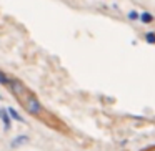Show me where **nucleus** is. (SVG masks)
Here are the masks:
<instances>
[{"mask_svg": "<svg viewBox=\"0 0 155 151\" xmlns=\"http://www.w3.org/2000/svg\"><path fill=\"white\" fill-rule=\"evenodd\" d=\"M5 87L12 91V95L17 98L20 105H22V101L25 100V96L30 93V91L27 90V87H25L20 80H17V78H8V81H7V85H5Z\"/></svg>", "mask_w": 155, "mask_h": 151, "instance_id": "f257e3e1", "label": "nucleus"}, {"mask_svg": "<svg viewBox=\"0 0 155 151\" xmlns=\"http://www.w3.org/2000/svg\"><path fill=\"white\" fill-rule=\"evenodd\" d=\"M22 106H24L25 111H27L28 115H32V116H40V115H42V110H44V106L40 105L38 98L35 96L32 91L27 95V96H25V100L22 101Z\"/></svg>", "mask_w": 155, "mask_h": 151, "instance_id": "f03ea898", "label": "nucleus"}, {"mask_svg": "<svg viewBox=\"0 0 155 151\" xmlns=\"http://www.w3.org/2000/svg\"><path fill=\"white\" fill-rule=\"evenodd\" d=\"M0 120H2L4 128H5L7 131L12 128V120H10V116H8V111L4 110V108H0Z\"/></svg>", "mask_w": 155, "mask_h": 151, "instance_id": "7ed1b4c3", "label": "nucleus"}, {"mask_svg": "<svg viewBox=\"0 0 155 151\" xmlns=\"http://www.w3.org/2000/svg\"><path fill=\"white\" fill-rule=\"evenodd\" d=\"M28 140H30V138H28L27 134H20V136H17L15 140H12L10 146H12V148H17V146H20V144H25V143H28Z\"/></svg>", "mask_w": 155, "mask_h": 151, "instance_id": "20e7f679", "label": "nucleus"}, {"mask_svg": "<svg viewBox=\"0 0 155 151\" xmlns=\"http://www.w3.org/2000/svg\"><path fill=\"white\" fill-rule=\"evenodd\" d=\"M138 20H140L142 24H152V22H153V15H152L150 12H143V14H140Z\"/></svg>", "mask_w": 155, "mask_h": 151, "instance_id": "39448f33", "label": "nucleus"}, {"mask_svg": "<svg viewBox=\"0 0 155 151\" xmlns=\"http://www.w3.org/2000/svg\"><path fill=\"white\" fill-rule=\"evenodd\" d=\"M7 111H8V116H10V120H17V121H20V123H25V120L17 113V110H14V108H8Z\"/></svg>", "mask_w": 155, "mask_h": 151, "instance_id": "423d86ee", "label": "nucleus"}, {"mask_svg": "<svg viewBox=\"0 0 155 151\" xmlns=\"http://www.w3.org/2000/svg\"><path fill=\"white\" fill-rule=\"evenodd\" d=\"M145 42L155 45V32H147V33H145Z\"/></svg>", "mask_w": 155, "mask_h": 151, "instance_id": "0eeeda50", "label": "nucleus"}, {"mask_svg": "<svg viewBox=\"0 0 155 151\" xmlns=\"http://www.w3.org/2000/svg\"><path fill=\"white\" fill-rule=\"evenodd\" d=\"M128 20H132V22H135V20H138V17H140V14H138L137 10H130L128 12Z\"/></svg>", "mask_w": 155, "mask_h": 151, "instance_id": "6e6552de", "label": "nucleus"}, {"mask_svg": "<svg viewBox=\"0 0 155 151\" xmlns=\"http://www.w3.org/2000/svg\"><path fill=\"white\" fill-rule=\"evenodd\" d=\"M7 81H8V77L0 70V85H7Z\"/></svg>", "mask_w": 155, "mask_h": 151, "instance_id": "1a4fd4ad", "label": "nucleus"}, {"mask_svg": "<svg viewBox=\"0 0 155 151\" xmlns=\"http://www.w3.org/2000/svg\"><path fill=\"white\" fill-rule=\"evenodd\" d=\"M152 151H155V149H152Z\"/></svg>", "mask_w": 155, "mask_h": 151, "instance_id": "9d476101", "label": "nucleus"}]
</instances>
